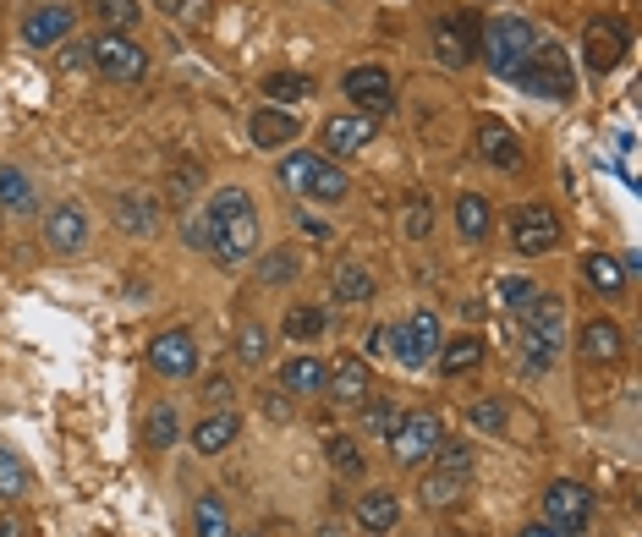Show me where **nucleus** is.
Returning a JSON list of instances; mask_svg holds the SVG:
<instances>
[{"label": "nucleus", "instance_id": "nucleus-46", "mask_svg": "<svg viewBox=\"0 0 642 537\" xmlns=\"http://www.w3.org/2000/svg\"><path fill=\"white\" fill-rule=\"evenodd\" d=\"M467 422L483 428V433H499V428H505V406L499 401H467Z\"/></svg>", "mask_w": 642, "mask_h": 537}, {"label": "nucleus", "instance_id": "nucleus-1", "mask_svg": "<svg viewBox=\"0 0 642 537\" xmlns=\"http://www.w3.org/2000/svg\"><path fill=\"white\" fill-rule=\"evenodd\" d=\"M209 253L220 259V264H248L253 259V248H259V203H253V192H242V187H220L214 198H209Z\"/></svg>", "mask_w": 642, "mask_h": 537}, {"label": "nucleus", "instance_id": "nucleus-5", "mask_svg": "<svg viewBox=\"0 0 642 537\" xmlns=\"http://www.w3.org/2000/svg\"><path fill=\"white\" fill-rule=\"evenodd\" d=\"M88 66H94L99 77H110V83H138V77L149 72V50H144L133 33H99V39L88 44Z\"/></svg>", "mask_w": 642, "mask_h": 537}, {"label": "nucleus", "instance_id": "nucleus-43", "mask_svg": "<svg viewBox=\"0 0 642 537\" xmlns=\"http://www.w3.org/2000/svg\"><path fill=\"white\" fill-rule=\"evenodd\" d=\"M324 455H329V466H335V472L362 477V455H357V444H351V439H329V444H324Z\"/></svg>", "mask_w": 642, "mask_h": 537}, {"label": "nucleus", "instance_id": "nucleus-45", "mask_svg": "<svg viewBox=\"0 0 642 537\" xmlns=\"http://www.w3.org/2000/svg\"><path fill=\"white\" fill-rule=\"evenodd\" d=\"M165 181H170V203L181 209V203H192V192H198V165H176Z\"/></svg>", "mask_w": 642, "mask_h": 537}, {"label": "nucleus", "instance_id": "nucleus-2", "mask_svg": "<svg viewBox=\"0 0 642 537\" xmlns=\"http://www.w3.org/2000/svg\"><path fill=\"white\" fill-rule=\"evenodd\" d=\"M560 346H566V307H560V296H533L522 307V357H527V368L533 373L555 368Z\"/></svg>", "mask_w": 642, "mask_h": 537}, {"label": "nucleus", "instance_id": "nucleus-49", "mask_svg": "<svg viewBox=\"0 0 642 537\" xmlns=\"http://www.w3.org/2000/svg\"><path fill=\"white\" fill-rule=\"evenodd\" d=\"M303 231H308L314 242H329V225H324L319 214H308V220H303Z\"/></svg>", "mask_w": 642, "mask_h": 537}, {"label": "nucleus", "instance_id": "nucleus-20", "mask_svg": "<svg viewBox=\"0 0 642 537\" xmlns=\"http://www.w3.org/2000/svg\"><path fill=\"white\" fill-rule=\"evenodd\" d=\"M401 522V499L390 494V488H368L362 499H357V527L362 533H390Z\"/></svg>", "mask_w": 642, "mask_h": 537}, {"label": "nucleus", "instance_id": "nucleus-40", "mask_svg": "<svg viewBox=\"0 0 642 537\" xmlns=\"http://www.w3.org/2000/svg\"><path fill=\"white\" fill-rule=\"evenodd\" d=\"M401 231H407L412 242H423V236L434 231V203H429V198H407V203H401Z\"/></svg>", "mask_w": 642, "mask_h": 537}, {"label": "nucleus", "instance_id": "nucleus-44", "mask_svg": "<svg viewBox=\"0 0 642 537\" xmlns=\"http://www.w3.org/2000/svg\"><path fill=\"white\" fill-rule=\"evenodd\" d=\"M314 165H319V154H286V159H281V181H286L292 192H303V181H308Z\"/></svg>", "mask_w": 642, "mask_h": 537}, {"label": "nucleus", "instance_id": "nucleus-22", "mask_svg": "<svg viewBox=\"0 0 642 537\" xmlns=\"http://www.w3.org/2000/svg\"><path fill=\"white\" fill-rule=\"evenodd\" d=\"M248 133H253V143H259V148H286V143L297 137V116H286V110L264 105V110H253Z\"/></svg>", "mask_w": 642, "mask_h": 537}, {"label": "nucleus", "instance_id": "nucleus-42", "mask_svg": "<svg viewBox=\"0 0 642 537\" xmlns=\"http://www.w3.org/2000/svg\"><path fill=\"white\" fill-rule=\"evenodd\" d=\"M292 274H297V248H275V253L264 259V268H259L264 285H286Z\"/></svg>", "mask_w": 642, "mask_h": 537}, {"label": "nucleus", "instance_id": "nucleus-19", "mask_svg": "<svg viewBox=\"0 0 642 537\" xmlns=\"http://www.w3.org/2000/svg\"><path fill=\"white\" fill-rule=\"evenodd\" d=\"M368 137H373V122L368 116H329L324 122V148L329 154H357V148H368Z\"/></svg>", "mask_w": 642, "mask_h": 537}, {"label": "nucleus", "instance_id": "nucleus-30", "mask_svg": "<svg viewBox=\"0 0 642 537\" xmlns=\"http://www.w3.org/2000/svg\"><path fill=\"white\" fill-rule=\"evenodd\" d=\"M478 362H483V340H478V335H456V340H451V346L440 351V368H445L451 379H462V373H473Z\"/></svg>", "mask_w": 642, "mask_h": 537}, {"label": "nucleus", "instance_id": "nucleus-36", "mask_svg": "<svg viewBox=\"0 0 642 537\" xmlns=\"http://www.w3.org/2000/svg\"><path fill=\"white\" fill-rule=\"evenodd\" d=\"M264 94H270L275 105H297V99H308V94H314V77H297V72H275V77H264Z\"/></svg>", "mask_w": 642, "mask_h": 537}, {"label": "nucleus", "instance_id": "nucleus-52", "mask_svg": "<svg viewBox=\"0 0 642 537\" xmlns=\"http://www.w3.org/2000/svg\"><path fill=\"white\" fill-rule=\"evenodd\" d=\"M231 537H264V533H231Z\"/></svg>", "mask_w": 642, "mask_h": 537}, {"label": "nucleus", "instance_id": "nucleus-27", "mask_svg": "<svg viewBox=\"0 0 642 537\" xmlns=\"http://www.w3.org/2000/svg\"><path fill=\"white\" fill-rule=\"evenodd\" d=\"M303 198L340 203V198H346V170H340V165H329V159H319V165L308 170V181H303Z\"/></svg>", "mask_w": 642, "mask_h": 537}, {"label": "nucleus", "instance_id": "nucleus-12", "mask_svg": "<svg viewBox=\"0 0 642 537\" xmlns=\"http://www.w3.org/2000/svg\"><path fill=\"white\" fill-rule=\"evenodd\" d=\"M478 33H483L478 17H440V22H434V55H440L445 66L462 72V66H473V55H478V50H473Z\"/></svg>", "mask_w": 642, "mask_h": 537}, {"label": "nucleus", "instance_id": "nucleus-37", "mask_svg": "<svg viewBox=\"0 0 642 537\" xmlns=\"http://www.w3.org/2000/svg\"><path fill=\"white\" fill-rule=\"evenodd\" d=\"M264 357H270V329L264 324H242L236 329V362L242 368H259Z\"/></svg>", "mask_w": 642, "mask_h": 537}, {"label": "nucleus", "instance_id": "nucleus-11", "mask_svg": "<svg viewBox=\"0 0 642 537\" xmlns=\"http://www.w3.org/2000/svg\"><path fill=\"white\" fill-rule=\"evenodd\" d=\"M621 55H627V28H621V17H593L588 28H582V61H588V72H615L621 66Z\"/></svg>", "mask_w": 642, "mask_h": 537}, {"label": "nucleus", "instance_id": "nucleus-10", "mask_svg": "<svg viewBox=\"0 0 642 537\" xmlns=\"http://www.w3.org/2000/svg\"><path fill=\"white\" fill-rule=\"evenodd\" d=\"M340 94H346L362 116H390V110H396V83H390L385 66H351L346 83H340Z\"/></svg>", "mask_w": 642, "mask_h": 537}, {"label": "nucleus", "instance_id": "nucleus-7", "mask_svg": "<svg viewBox=\"0 0 642 537\" xmlns=\"http://www.w3.org/2000/svg\"><path fill=\"white\" fill-rule=\"evenodd\" d=\"M511 248L527 253V259L560 248V214H555L549 203H522V209L511 214Z\"/></svg>", "mask_w": 642, "mask_h": 537}, {"label": "nucleus", "instance_id": "nucleus-39", "mask_svg": "<svg viewBox=\"0 0 642 537\" xmlns=\"http://www.w3.org/2000/svg\"><path fill=\"white\" fill-rule=\"evenodd\" d=\"M396 422H401V406H396V401H373V396L362 401V428H368L373 439H390V433H396Z\"/></svg>", "mask_w": 642, "mask_h": 537}, {"label": "nucleus", "instance_id": "nucleus-15", "mask_svg": "<svg viewBox=\"0 0 642 537\" xmlns=\"http://www.w3.org/2000/svg\"><path fill=\"white\" fill-rule=\"evenodd\" d=\"M44 242H50L55 253H83V248H88V214H83L77 203H55V209L44 214Z\"/></svg>", "mask_w": 642, "mask_h": 537}, {"label": "nucleus", "instance_id": "nucleus-21", "mask_svg": "<svg viewBox=\"0 0 642 537\" xmlns=\"http://www.w3.org/2000/svg\"><path fill=\"white\" fill-rule=\"evenodd\" d=\"M478 154L488 165H499V170H516L522 165V143L511 137L505 122H478Z\"/></svg>", "mask_w": 642, "mask_h": 537}, {"label": "nucleus", "instance_id": "nucleus-41", "mask_svg": "<svg viewBox=\"0 0 642 537\" xmlns=\"http://www.w3.org/2000/svg\"><path fill=\"white\" fill-rule=\"evenodd\" d=\"M440 472H462V477H473V444H462V439H440Z\"/></svg>", "mask_w": 642, "mask_h": 537}, {"label": "nucleus", "instance_id": "nucleus-4", "mask_svg": "<svg viewBox=\"0 0 642 537\" xmlns=\"http://www.w3.org/2000/svg\"><path fill=\"white\" fill-rule=\"evenodd\" d=\"M511 77H516V88H527V94H538V99H571V94H577L560 44H544V39H538V50H533Z\"/></svg>", "mask_w": 642, "mask_h": 537}, {"label": "nucleus", "instance_id": "nucleus-23", "mask_svg": "<svg viewBox=\"0 0 642 537\" xmlns=\"http://www.w3.org/2000/svg\"><path fill=\"white\" fill-rule=\"evenodd\" d=\"M467 488H473V477H462V472H440V466H434V472L423 477L418 499H423L429 510H451V505H456V499H462Z\"/></svg>", "mask_w": 642, "mask_h": 537}, {"label": "nucleus", "instance_id": "nucleus-8", "mask_svg": "<svg viewBox=\"0 0 642 537\" xmlns=\"http://www.w3.org/2000/svg\"><path fill=\"white\" fill-rule=\"evenodd\" d=\"M544 522H549L555 533L577 537L588 522H593V494H588L582 483H549V488H544Z\"/></svg>", "mask_w": 642, "mask_h": 537}, {"label": "nucleus", "instance_id": "nucleus-31", "mask_svg": "<svg viewBox=\"0 0 642 537\" xmlns=\"http://www.w3.org/2000/svg\"><path fill=\"white\" fill-rule=\"evenodd\" d=\"M176 428H181V422H176V406L160 401L149 417H144V444L160 455V450H170V444H176Z\"/></svg>", "mask_w": 642, "mask_h": 537}, {"label": "nucleus", "instance_id": "nucleus-29", "mask_svg": "<svg viewBox=\"0 0 642 537\" xmlns=\"http://www.w3.org/2000/svg\"><path fill=\"white\" fill-rule=\"evenodd\" d=\"M329 291H335V302H368L373 296V274L362 264H340L329 274Z\"/></svg>", "mask_w": 642, "mask_h": 537}, {"label": "nucleus", "instance_id": "nucleus-53", "mask_svg": "<svg viewBox=\"0 0 642 537\" xmlns=\"http://www.w3.org/2000/svg\"><path fill=\"white\" fill-rule=\"evenodd\" d=\"M324 537H329V533H324Z\"/></svg>", "mask_w": 642, "mask_h": 537}, {"label": "nucleus", "instance_id": "nucleus-26", "mask_svg": "<svg viewBox=\"0 0 642 537\" xmlns=\"http://www.w3.org/2000/svg\"><path fill=\"white\" fill-rule=\"evenodd\" d=\"M33 494V466L0 444V499H28Z\"/></svg>", "mask_w": 642, "mask_h": 537}, {"label": "nucleus", "instance_id": "nucleus-24", "mask_svg": "<svg viewBox=\"0 0 642 537\" xmlns=\"http://www.w3.org/2000/svg\"><path fill=\"white\" fill-rule=\"evenodd\" d=\"M116 225L133 231V236H149L160 225V203L144 198V192H127V198H116Z\"/></svg>", "mask_w": 642, "mask_h": 537}, {"label": "nucleus", "instance_id": "nucleus-6", "mask_svg": "<svg viewBox=\"0 0 642 537\" xmlns=\"http://www.w3.org/2000/svg\"><path fill=\"white\" fill-rule=\"evenodd\" d=\"M440 439H445V428H440L434 411H401V422L390 433V455L401 466H418V461H429L440 450Z\"/></svg>", "mask_w": 642, "mask_h": 537}, {"label": "nucleus", "instance_id": "nucleus-28", "mask_svg": "<svg viewBox=\"0 0 642 537\" xmlns=\"http://www.w3.org/2000/svg\"><path fill=\"white\" fill-rule=\"evenodd\" d=\"M192 533L198 537H231V510H225L220 494H203V499L192 505Z\"/></svg>", "mask_w": 642, "mask_h": 537}, {"label": "nucleus", "instance_id": "nucleus-32", "mask_svg": "<svg viewBox=\"0 0 642 537\" xmlns=\"http://www.w3.org/2000/svg\"><path fill=\"white\" fill-rule=\"evenodd\" d=\"M582 274H588V285L604 291V296H615V291L627 285V268L615 264L610 253H588V259H582Z\"/></svg>", "mask_w": 642, "mask_h": 537}, {"label": "nucleus", "instance_id": "nucleus-3", "mask_svg": "<svg viewBox=\"0 0 642 537\" xmlns=\"http://www.w3.org/2000/svg\"><path fill=\"white\" fill-rule=\"evenodd\" d=\"M478 44H483V61H488L499 77H511V72L538 50V28H533L527 17H494V22L478 33Z\"/></svg>", "mask_w": 642, "mask_h": 537}, {"label": "nucleus", "instance_id": "nucleus-34", "mask_svg": "<svg viewBox=\"0 0 642 537\" xmlns=\"http://www.w3.org/2000/svg\"><path fill=\"white\" fill-rule=\"evenodd\" d=\"M0 203H6V209H17V214H28V209H33V181H28L17 165H0Z\"/></svg>", "mask_w": 642, "mask_h": 537}, {"label": "nucleus", "instance_id": "nucleus-35", "mask_svg": "<svg viewBox=\"0 0 642 537\" xmlns=\"http://www.w3.org/2000/svg\"><path fill=\"white\" fill-rule=\"evenodd\" d=\"M94 11H99L105 33H133V28H138V17H144V6H138V0H94Z\"/></svg>", "mask_w": 642, "mask_h": 537}, {"label": "nucleus", "instance_id": "nucleus-25", "mask_svg": "<svg viewBox=\"0 0 642 537\" xmlns=\"http://www.w3.org/2000/svg\"><path fill=\"white\" fill-rule=\"evenodd\" d=\"M324 385H329V368L319 357H292L281 368V390H292V396H319Z\"/></svg>", "mask_w": 642, "mask_h": 537}, {"label": "nucleus", "instance_id": "nucleus-13", "mask_svg": "<svg viewBox=\"0 0 642 537\" xmlns=\"http://www.w3.org/2000/svg\"><path fill=\"white\" fill-rule=\"evenodd\" d=\"M149 362L160 379H192L198 373V340L187 329H165L160 340L149 346Z\"/></svg>", "mask_w": 642, "mask_h": 537}, {"label": "nucleus", "instance_id": "nucleus-47", "mask_svg": "<svg viewBox=\"0 0 642 537\" xmlns=\"http://www.w3.org/2000/svg\"><path fill=\"white\" fill-rule=\"evenodd\" d=\"M499 296H505V302L522 313V307H527L538 291H533V280H527V274H505V280H499Z\"/></svg>", "mask_w": 642, "mask_h": 537}, {"label": "nucleus", "instance_id": "nucleus-17", "mask_svg": "<svg viewBox=\"0 0 642 537\" xmlns=\"http://www.w3.org/2000/svg\"><path fill=\"white\" fill-rule=\"evenodd\" d=\"M329 390H335V401L340 406H362L373 396V373H368V362L362 357H340V368L329 373Z\"/></svg>", "mask_w": 642, "mask_h": 537}, {"label": "nucleus", "instance_id": "nucleus-38", "mask_svg": "<svg viewBox=\"0 0 642 537\" xmlns=\"http://www.w3.org/2000/svg\"><path fill=\"white\" fill-rule=\"evenodd\" d=\"M329 329V313L324 307H292L286 313V340H319Z\"/></svg>", "mask_w": 642, "mask_h": 537}, {"label": "nucleus", "instance_id": "nucleus-33", "mask_svg": "<svg viewBox=\"0 0 642 537\" xmlns=\"http://www.w3.org/2000/svg\"><path fill=\"white\" fill-rule=\"evenodd\" d=\"M488 220H494V214H488V203H483L478 192H462V198H456V225H462L467 242H483V236H488Z\"/></svg>", "mask_w": 642, "mask_h": 537}, {"label": "nucleus", "instance_id": "nucleus-18", "mask_svg": "<svg viewBox=\"0 0 642 537\" xmlns=\"http://www.w3.org/2000/svg\"><path fill=\"white\" fill-rule=\"evenodd\" d=\"M236 433H242V417H236V411H209V417L192 428V450H198V455H220L225 444H236Z\"/></svg>", "mask_w": 642, "mask_h": 537}, {"label": "nucleus", "instance_id": "nucleus-16", "mask_svg": "<svg viewBox=\"0 0 642 537\" xmlns=\"http://www.w3.org/2000/svg\"><path fill=\"white\" fill-rule=\"evenodd\" d=\"M582 357L593 362V368H610V362H621L627 357V335H621V324H610V318H593V324H582Z\"/></svg>", "mask_w": 642, "mask_h": 537}, {"label": "nucleus", "instance_id": "nucleus-48", "mask_svg": "<svg viewBox=\"0 0 642 537\" xmlns=\"http://www.w3.org/2000/svg\"><path fill=\"white\" fill-rule=\"evenodd\" d=\"M77 66H88V44H83V50H66V55H61V72H77Z\"/></svg>", "mask_w": 642, "mask_h": 537}, {"label": "nucleus", "instance_id": "nucleus-51", "mask_svg": "<svg viewBox=\"0 0 642 537\" xmlns=\"http://www.w3.org/2000/svg\"><path fill=\"white\" fill-rule=\"evenodd\" d=\"M0 537H22V522L17 516H0Z\"/></svg>", "mask_w": 642, "mask_h": 537}, {"label": "nucleus", "instance_id": "nucleus-9", "mask_svg": "<svg viewBox=\"0 0 642 537\" xmlns=\"http://www.w3.org/2000/svg\"><path fill=\"white\" fill-rule=\"evenodd\" d=\"M440 351V318L434 313H412L407 324H390V357L407 368H423Z\"/></svg>", "mask_w": 642, "mask_h": 537}, {"label": "nucleus", "instance_id": "nucleus-50", "mask_svg": "<svg viewBox=\"0 0 642 537\" xmlns=\"http://www.w3.org/2000/svg\"><path fill=\"white\" fill-rule=\"evenodd\" d=\"M516 537H566V533H555L549 522H533V527H522V533H516Z\"/></svg>", "mask_w": 642, "mask_h": 537}, {"label": "nucleus", "instance_id": "nucleus-14", "mask_svg": "<svg viewBox=\"0 0 642 537\" xmlns=\"http://www.w3.org/2000/svg\"><path fill=\"white\" fill-rule=\"evenodd\" d=\"M72 28H77V11H72V6H33V11L22 17V39H28L33 50L61 44Z\"/></svg>", "mask_w": 642, "mask_h": 537}]
</instances>
